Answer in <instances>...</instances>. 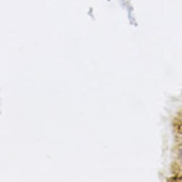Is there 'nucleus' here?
<instances>
[{"label":"nucleus","instance_id":"1","mask_svg":"<svg viewBox=\"0 0 182 182\" xmlns=\"http://www.w3.org/2000/svg\"><path fill=\"white\" fill-rule=\"evenodd\" d=\"M178 131L179 134H182V124L179 125L178 127Z\"/></svg>","mask_w":182,"mask_h":182}]
</instances>
